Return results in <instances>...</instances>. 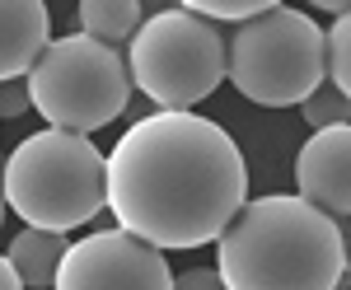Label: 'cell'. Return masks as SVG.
<instances>
[{"mask_svg": "<svg viewBox=\"0 0 351 290\" xmlns=\"http://www.w3.org/2000/svg\"><path fill=\"white\" fill-rule=\"evenodd\" d=\"M52 290H173V271L160 248L112 225L66 248Z\"/></svg>", "mask_w": 351, "mask_h": 290, "instance_id": "cell-7", "label": "cell"}, {"mask_svg": "<svg viewBox=\"0 0 351 290\" xmlns=\"http://www.w3.org/2000/svg\"><path fill=\"white\" fill-rule=\"evenodd\" d=\"M300 112H304V122H309V132H328V127H342V122H351V104L332 89V84H319L304 104H300Z\"/></svg>", "mask_w": 351, "mask_h": 290, "instance_id": "cell-13", "label": "cell"}, {"mask_svg": "<svg viewBox=\"0 0 351 290\" xmlns=\"http://www.w3.org/2000/svg\"><path fill=\"white\" fill-rule=\"evenodd\" d=\"M248 202V169L234 136L197 112H150L108 155V211L150 248H202Z\"/></svg>", "mask_w": 351, "mask_h": 290, "instance_id": "cell-1", "label": "cell"}, {"mask_svg": "<svg viewBox=\"0 0 351 290\" xmlns=\"http://www.w3.org/2000/svg\"><path fill=\"white\" fill-rule=\"evenodd\" d=\"M216 271L225 290H337L347 276L337 220L291 192L253 197L216 239Z\"/></svg>", "mask_w": 351, "mask_h": 290, "instance_id": "cell-2", "label": "cell"}, {"mask_svg": "<svg viewBox=\"0 0 351 290\" xmlns=\"http://www.w3.org/2000/svg\"><path fill=\"white\" fill-rule=\"evenodd\" d=\"M24 84L38 117L56 132L75 136L112 127L132 104V75H127L122 52H112L84 33L52 38L43 56L28 66Z\"/></svg>", "mask_w": 351, "mask_h": 290, "instance_id": "cell-6", "label": "cell"}, {"mask_svg": "<svg viewBox=\"0 0 351 290\" xmlns=\"http://www.w3.org/2000/svg\"><path fill=\"white\" fill-rule=\"evenodd\" d=\"M324 56H328V84L351 104V5L324 28Z\"/></svg>", "mask_w": 351, "mask_h": 290, "instance_id": "cell-12", "label": "cell"}, {"mask_svg": "<svg viewBox=\"0 0 351 290\" xmlns=\"http://www.w3.org/2000/svg\"><path fill=\"white\" fill-rule=\"evenodd\" d=\"M127 75L160 112H192L225 80V33L183 5L145 14L127 43Z\"/></svg>", "mask_w": 351, "mask_h": 290, "instance_id": "cell-5", "label": "cell"}, {"mask_svg": "<svg viewBox=\"0 0 351 290\" xmlns=\"http://www.w3.org/2000/svg\"><path fill=\"white\" fill-rule=\"evenodd\" d=\"M52 43V14L43 0H0V84L24 80Z\"/></svg>", "mask_w": 351, "mask_h": 290, "instance_id": "cell-9", "label": "cell"}, {"mask_svg": "<svg viewBox=\"0 0 351 290\" xmlns=\"http://www.w3.org/2000/svg\"><path fill=\"white\" fill-rule=\"evenodd\" d=\"M0 192L28 230L71 234L108 206V155L89 136L43 127L10 150Z\"/></svg>", "mask_w": 351, "mask_h": 290, "instance_id": "cell-3", "label": "cell"}, {"mask_svg": "<svg viewBox=\"0 0 351 290\" xmlns=\"http://www.w3.org/2000/svg\"><path fill=\"white\" fill-rule=\"evenodd\" d=\"M295 197L332 220L351 215V122L314 132L295 155Z\"/></svg>", "mask_w": 351, "mask_h": 290, "instance_id": "cell-8", "label": "cell"}, {"mask_svg": "<svg viewBox=\"0 0 351 290\" xmlns=\"http://www.w3.org/2000/svg\"><path fill=\"white\" fill-rule=\"evenodd\" d=\"M5 211H10V206H5V192H0V220H5Z\"/></svg>", "mask_w": 351, "mask_h": 290, "instance_id": "cell-19", "label": "cell"}, {"mask_svg": "<svg viewBox=\"0 0 351 290\" xmlns=\"http://www.w3.org/2000/svg\"><path fill=\"white\" fill-rule=\"evenodd\" d=\"M173 290H225V281L216 267H188L173 276Z\"/></svg>", "mask_w": 351, "mask_h": 290, "instance_id": "cell-16", "label": "cell"}, {"mask_svg": "<svg viewBox=\"0 0 351 290\" xmlns=\"http://www.w3.org/2000/svg\"><path fill=\"white\" fill-rule=\"evenodd\" d=\"M225 80L258 108H295L328 80L324 28L309 10L276 5L225 38Z\"/></svg>", "mask_w": 351, "mask_h": 290, "instance_id": "cell-4", "label": "cell"}, {"mask_svg": "<svg viewBox=\"0 0 351 290\" xmlns=\"http://www.w3.org/2000/svg\"><path fill=\"white\" fill-rule=\"evenodd\" d=\"M267 5H271V0H188L183 10H192V14L206 19V24H220V19H230V24H248V19H258Z\"/></svg>", "mask_w": 351, "mask_h": 290, "instance_id": "cell-14", "label": "cell"}, {"mask_svg": "<svg viewBox=\"0 0 351 290\" xmlns=\"http://www.w3.org/2000/svg\"><path fill=\"white\" fill-rule=\"evenodd\" d=\"M75 19H80L84 38H94V43H104V47L117 52L122 43L136 38L145 10H141L136 0H80V5H75Z\"/></svg>", "mask_w": 351, "mask_h": 290, "instance_id": "cell-11", "label": "cell"}, {"mask_svg": "<svg viewBox=\"0 0 351 290\" xmlns=\"http://www.w3.org/2000/svg\"><path fill=\"white\" fill-rule=\"evenodd\" d=\"M337 234H342V263H347V276H351V215L337 220Z\"/></svg>", "mask_w": 351, "mask_h": 290, "instance_id": "cell-17", "label": "cell"}, {"mask_svg": "<svg viewBox=\"0 0 351 290\" xmlns=\"http://www.w3.org/2000/svg\"><path fill=\"white\" fill-rule=\"evenodd\" d=\"M0 290H24V286H19V276H14V267L5 263V258H0Z\"/></svg>", "mask_w": 351, "mask_h": 290, "instance_id": "cell-18", "label": "cell"}, {"mask_svg": "<svg viewBox=\"0 0 351 290\" xmlns=\"http://www.w3.org/2000/svg\"><path fill=\"white\" fill-rule=\"evenodd\" d=\"M66 248H71V239L66 234H52V230H19L14 243L5 248V263L14 267V276H19V286L24 290H47L56 281V271H61V258H66Z\"/></svg>", "mask_w": 351, "mask_h": 290, "instance_id": "cell-10", "label": "cell"}, {"mask_svg": "<svg viewBox=\"0 0 351 290\" xmlns=\"http://www.w3.org/2000/svg\"><path fill=\"white\" fill-rule=\"evenodd\" d=\"M28 84L24 80H5L0 84V122H10V117H24L28 112Z\"/></svg>", "mask_w": 351, "mask_h": 290, "instance_id": "cell-15", "label": "cell"}]
</instances>
